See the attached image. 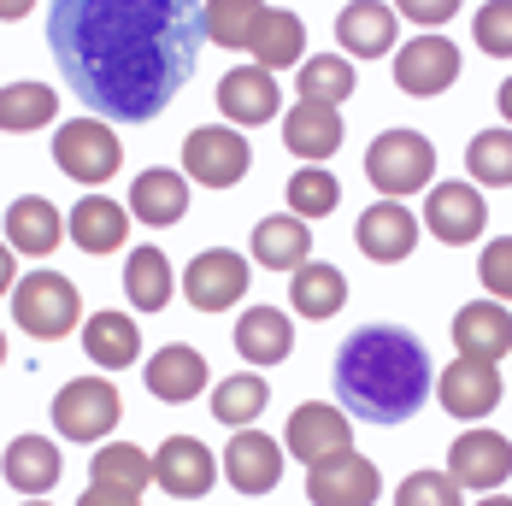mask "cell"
I'll return each instance as SVG.
<instances>
[{"label": "cell", "mask_w": 512, "mask_h": 506, "mask_svg": "<svg viewBox=\"0 0 512 506\" xmlns=\"http://www.w3.org/2000/svg\"><path fill=\"white\" fill-rule=\"evenodd\" d=\"M201 6L189 0H59L48 48L89 118L148 124L177 101L201 59Z\"/></svg>", "instance_id": "6da1fadb"}, {"label": "cell", "mask_w": 512, "mask_h": 506, "mask_svg": "<svg viewBox=\"0 0 512 506\" xmlns=\"http://www.w3.org/2000/svg\"><path fill=\"white\" fill-rule=\"evenodd\" d=\"M430 348L401 324H365L336 348V401L354 418L401 424L430 401Z\"/></svg>", "instance_id": "7a4b0ae2"}, {"label": "cell", "mask_w": 512, "mask_h": 506, "mask_svg": "<svg viewBox=\"0 0 512 506\" xmlns=\"http://www.w3.org/2000/svg\"><path fill=\"white\" fill-rule=\"evenodd\" d=\"M12 318L36 336V342H59L83 324V301H77V283L59 277V271H30L18 277V295H12Z\"/></svg>", "instance_id": "3957f363"}, {"label": "cell", "mask_w": 512, "mask_h": 506, "mask_svg": "<svg viewBox=\"0 0 512 506\" xmlns=\"http://www.w3.org/2000/svg\"><path fill=\"white\" fill-rule=\"evenodd\" d=\"M365 177H371L389 201H401L412 189H430V177H436V148H430L418 130H389V136H377V142L365 148Z\"/></svg>", "instance_id": "277c9868"}, {"label": "cell", "mask_w": 512, "mask_h": 506, "mask_svg": "<svg viewBox=\"0 0 512 506\" xmlns=\"http://www.w3.org/2000/svg\"><path fill=\"white\" fill-rule=\"evenodd\" d=\"M118 418H124V401L106 377H77L53 395V430L65 442H101Z\"/></svg>", "instance_id": "5b68a950"}, {"label": "cell", "mask_w": 512, "mask_h": 506, "mask_svg": "<svg viewBox=\"0 0 512 506\" xmlns=\"http://www.w3.org/2000/svg\"><path fill=\"white\" fill-rule=\"evenodd\" d=\"M53 159H59V171L71 183H106L124 165V148H118V136L106 130L101 118H71L53 136Z\"/></svg>", "instance_id": "8992f818"}, {"label": "cell", "mask_w": 512, "mask_h": 506, "mask_svg": "<svg viewBox=\"0 0 512 506\" xmlns=\"http://www.w3.org/2000/svg\"><path fill=\"white\" fill-rule=\"evenodd\" d=\"M254 165V148H248V136H236V130H224V124H206L195 136H183V171L206 183V189H230V183H242V171Z\"/></svg>", "instance_id": "52a82bcc"}, {"label": "cell", "mask_w": 512, "mask_h": 506, "mask_svg": "<svg viewBox=\"0 0 512 506\" xmlns=\"http://www.w3.org/2000/svg\"><path fill=\"white\" fill-rule=\"evenodd\" d=\"M248 259L230 248H206L189 259V271H183V295L195 312H230V306L248 295Z\"/></svg>", "instance_id": "ba28073f"}, {"label": "cell", "mask_w": 512, "mask_h": 506, "mask_svg": "<svg viewBox=\"0 0 512 506\" xmlns=\"http://www.w3.org/2000/svg\"><path fill=\"white\" fill-rule=\"evenodd\" d=\"M377 489H383L377 465H371L365 454H354V448L318 459V465L307 471V501L312 506H371Z\"/></svg>", "instance_id": "9c48e42d"}, {"label": "cell", "mask_w": 512, "mask_h": 506, "mask_svg": "<svg viewBox=\"0 0 512 506\" xmlns=\"http://www.w3.org/2000/svg\"><path fill=\"white\" fill-rule=\"evenodd\" d=\"M448 477L454 489H501L512 477V448L501 430H465L448 448Z\"/></svg>", "instance_id": "30bf717a"}, {"label": "cell", "mask_w": 512, "mask_h": 506, "mask_svg": "<svg viewBox=\"0 0 512 506\" xmlns=\"http://www.w3.org/2000/svg\"><path fill=\"white\" fill-rule=\"evenodd\" d=\"M454 77H460V48L442 42V36H418V42H407V48L395 53V83L407 95H418V101L454 89Z\"/></svg>", "instance_id": "8fae6325"}, {"label": "cell", "mask_w": 512, "mask_h": 506, "mask_svg": "<svg viewBox=\"0 0 512 506\" xmlns=\"http://www.w3.org/2000/svg\"><path fill=\"white\" fill-rule=\"evenodd\" d=\"M342 448H354V418H342L330 401H307L289 412V454L301 465H318Z\"/></svg>", "instance_id": "7c38bea8"}, {"label": "cell", "mask_w": 512, "mask_h": 506, "mask_svg": "<svg viewBox=\"0 0 512 506\" xmlns=\"http://www.w3.org/2000/svg\"><path fill=\"white\" fill-rule=\"evenodd\" d=\"M424 224H430L436 242L465 248V242H477V230L489 224V212H483V195L471 183H436L430 201H424Z\"/></svg>", "instance_id": "4fadbf2b"}, {"label": "cell", "mask_w": 512, "mask_h": 506, "mask_svg": "<svg viewBox=\"0 0 512 506\" xmlns=\"http://www.w3.org/2000/svg\"><path fill=\"white\" fill-rule=\"evenodd\" d=\"M154 483L165 495H177V501H201L206 489L218 483V465L206 454V442L195 436H171L165 448L154 454Z\"/></svg>", "instance_id": "5bb4252c"}, {"label": "cell", "mask_w": 512, "mask_h": 506, "mask_svg": "<svg viewBox=\"0 0 512 506\" xmlns=\"http://www.w3.org/2000/svg\"><path fill=\"white\" fill-rule=\"evenodd\" d=\"M454 348L460 359L471 365H501L512 348V318L501 301H471L460 306V318H454Z\"/></svg>", "instance_id": "9a60e30c"}, {"label": "cell", "mask_w": 512, "mask_h": 506, "mask_svg": "<svg viewBox=\"0 0 512 506\" xmlns=\"http://www.w3.org/2000/svg\"><path fill=\"white\" fill-rule=\"evenodd\" d=\"M501 371L495 365H471V359H454L442 377H436V401L448 406L454 418H489L501 406Z\"/></svg>", "instance_id": "2e32d148"}, {"label": "cell", "mask_w": 512, "mask_h": 506, "mask_svg": "<svg viewBox=\"0 0 512 506\" xmlns=\"http://www.w3.org/2000/svg\"><path fill=\"white\" fill-rule=\"evenodd\" d=\"M359 253L365 259H377V265H395V259H407L418 248V218H412L401 201H377L359 212Z\"/></svg>", "instance_id": "e0dca14e"}, {"label": "cell", "mask_w": 512, "mask_h": 506, "mask_svg": "<svg viewBox=\"0 0 512 506\" xmlns=\"http://www.w3.org/2000/svg\"><path fill=\"white\" fill-rule=\"evenodd\" d=\"M224 477L236 483V495H271L283 483V448L259 430H236V442L224 448Z\"/></svg>", "instance_id": "ac0fdd59"}, {"label": "cell", "mask_w": 512, "mask_h": 506, "mask_svg": "<svg viewBox=\"0 0 512 506\" xmlns=\"http://www.w3.org/2000/svg\"><path fill=\"white\" fill-rule=\"evenodd\" d=\"M0 230H6V248L12 253H36V259H48V253L65 242V218H59V206L42 201V195L12 201Z\"/></svg>", "instance_id": "d6986e66"}, {"label": "cell", "mask_w": 512, "mask_h": 506, "mask_svg": "<svg viewBox=\"0 0 512 506\" xmlns=\"http://www.w3.org/2000/svg\"><path fill=\"white\" fill-rule=\"evenodd\" d=\"M242 48L254 53V65L271 77V71H283V65H295V59H301V48H307V30H301V18H295V12L265 6Z\"/></svg>", "instance_id": "ffe728a7"}, {"label": "cell", "mask_w": 512, "mask_h": 506, "mask_svg": "<svg viewBox=\"0 0 512 506\" xmlns=\"http://www.w3.org/2000/svg\"><path fill=\"white\" fill-rule=\"evenodd\" d=\"M142 377H148V395H154V401L183 406L206 389V359L195 354V348H183V342H171V348H159V354L148 359Z\"/></svg>", "instance_id": "44dd1931"}, {"label": "cell", "mask_w": 512, "mask_h": 506, "mask_svg": "<svg viewBox=\"0 0 512 506\" xmlns=\"http://www.w3.org/2000/svg\"><path fill=\"white\" fill-rule=\"evenodd\" d=\"M277 83L259 71V65H242V71H224V83H218V112L230 118V124H265V118H277Z\"/></svg>", "instance_id": "7402d4cb"}, {"label": "cell", "mask_w": 512, "mask_h": 506, "mask_svg": "<svg viewBox=\"0 0 512 506\" xmlns=\"http://www.w3.org/2000/svg\"><path fill=\"white\" fill-rule=\"evenodd\" d=\"M283 148L301 153V159H330L342 148V112L336 106H312V101H295L289 118H283Z\"/></svg>", "instance_id": "603a6c76"}, {"label": "cell", "mask_w": 512, "mask_h": 506, "mask_svg": "<svg viewBox=\"0 0 512 506\" xmlns=\"http://www.w3.org/2000/svg\"><path fill=\"white\" fill-rule=\"evenodd\" d=\"M289 348H295L289 312H277V306H248V312H242V324H236V354L248 359V365H277V359H289Z\"/></svg>", "instance_id": "cb8c5ba5"}, {"label": "cell", "mask_w": 512, "mask_h": 506, "mask_svg": "<svg viewBox=\"0 0 512 506\" xmlns=\"http://www.w3.org/2000/svg\"><path fill=\"white\" fill-rule=\"evenodd\" d=\"M0 471H6L12 489H24V495H48L53 483H59V471H65V459H59V448H53L48 436H18V442H6Z\"/></svg>", "instance_id": "d4e9b609"}, {"label": "cell", "mask_w": 512, "mask_h": 506, "mask_svg": "<svg viewBox=\"0 0 512 506\" xmlns=\"http://www.w3.org/2000/svg\"><path fill=\"white\" fill-rule=\"evenodd\" d=\"M395 6H383V0H354L348 12H342V24H336V42L354 53V59H383L389 42H395Z\"/></svg>", "instance_id": "484cf974"}, {"label": "cell", "mask_w": 512, "mask_h": 506, "mask_svg": "<svg viewBox=\"0 0 512 506\" xmlns=\"http://www.w3.org/2000/svg\"><path fill=\"white\" fill-rule=\"evenodd\" d=\"M254 259L265 271H301L312 259V230L301 218L277 212V218H259L254 224Z\"/></svg>", "instance_id": "4316f807"}, {"label": "cell", "mask_w": 512, "mask_h": 506, "mask_svg": "<svg viewBox=\"0 0 512 506\" xmlns=\"http://www.w3.org/2000/svg\"><path fill=\"white\" fill-rule=\"evenodd\" d=\"M124 224H130V212H124L118 201H106V195H83V201L71 206V218H65L71 242H77L83 253L124 248Z\"/></svg>", "instance_id": "83f0119b"}, {"label": "cell", "mask_w": 512, "mask_h": 506, "mask_svg": "<svg viewBox=\"0 0 512 506\" xmlns=\"http://www.w3.org/2000/svg\"><path fill=\"white\" fill-rule=\"evenodd\" d=\"M83 354L95 359L101 371H124V365H136V354H142V330L124 312H95L83 324Z\"/></svg>", "instance_id": "f1b7e54d"}, {"label": "cell", "mask_w": 512, "mask_h": 506, "mask_svg": "<svg viewBox=\"0 0 512 506\" xmlns=\"http://www.w3.org/2000/svg\"><path fill=\"white\" fill-rule=\"evenodd\" d=\"M130 212H136L142 224H177V218L189 212V183H183L177 171H142V177L130 183Z\"/></svg>", "instance_id": "f546056e"}, {"label": "cell", "mask_w": 512, "mask_h": 506, "mask_svg": "<svg viewBox=\"0 0 512 506\" xmlns=\"http://www.w3.org/2000/svg\"><path fill=\"white\" fill-rule=\"evenodd\" d=\"M289 277H295V312H301V318H336L342 301H348L342 265H318V259H307V265L289 271Z\"/></svg>", "instance_id": "4dcf8cb0"}, {"label": "cell", "mask_w": 512, "mask_h": 506, "mask_svg": "<svg viewBox=\"0 0 512 506\" xmlns=\"http://www.w3.org/2000/svg\"><path fill=\"white\" fill-rule=\"evenodd\" d=\"M265 401H271L265 377H254V371H236L230 383H218V389H212V418H218V424H230V430H248L259 412H265Z\"/></svg>", "instance_id": "1f68e13d"}, {"label": "cell", "mask_w": 512, "mask_h": 506, "mask_svg": "<svg viewBox=\"0 0 512 506\" xmlns=\"http://www.w3.org/2000/svg\"><path fill=\"white\" fill-rule=\"evenodd\" d=\"M124 295H130V306H142V312H159V306L171 301V265H165V253L159 248L130 253V265H124Z\"/></svg>", "instance_id": "d6a6232c"}, {"label": "cell", "mask_w": 512, "mask_h": 506, "mask_svg": "<svg viewBox=\"0 0 512 506\" xmlns=\"http://www.w3.org/2000/svg\"><path fill=\"white\" fill-rule=\"evenodd\" d=\"M59 112V89L48 83H12L0 89V130H42Z\"/></svg>", "instance_id": "836d02e7"}, {"label": "cell", "mask_w": 512, "mask_h": 506, "mask_svg": "<svg viewBox=\"0 0 512 506\" xmlns=\"http://www.w3.org/2000/svg\"><path fill=\"white\" fill-rule=\"evenodd\" d=\"M95 483L124 489V495H142L154 483V459L142 454V448H130V442H106L101 454H95Z\"/></svg>", "instance_id": "e575fe53"}, {"label": "cell", "mask_w": 512, "mask_h": 506, "mask_svg": "<svg viewBox=\"0 0 512 506\" xmlns=\"http://www.w3.org/2000/svg\"><path fill=\"white\" fill-rule=\"evenodd\" d=\"M354 95V65L348 59H336V53H318L301 65V101L312 106H342Z\"/></svg>", "instance_id": "d590c367"}, {"label": "cell", "mask_w": 512, "mask_h": 506, "mask_svg": "<svg viewBox=\"0 0 512 506\" xmlns=\"http://www.w3.org/2000/svg\"><path fill=\"white\" fill-rule=\"evenodd\" d=\"M259 12H265L259 0H212V6H201V36L218 48H242L248 30L259 24Z\"/></svg>", "instance_id": "8d00e7d4"}, {"label": "cell", "mask_w": 512, "mask_h": 506, "mask_svg": "<svg viewBox=\"0 0 512 506\" xmlns=\"http://www.w3.org/2000/svg\"><path fill=\"white\" fill-rule=\"evenodd\" d=\"M336 201H342V183L330 177V171H318V165H307V171H295L289 177V218H324V212H336Z\"/></svg>", "instance_id": "74e56055"}, {"label": "cell", "mask_w": 512, "mask_h": 506, "mask_svg": "<svg viewBox=\"0 0 512 506\" xmlns=\"http://www.w3.org/2000/svg\"><path fill=\"white\" fill-rule=\"evenodd\" d=\"M465 171L471 183H489V189H507L512 183V136L507 130H489L465 148Z\"/></svg>", "instance_id": "f35d334b"}, {"label": "cell", "mask_w": 512, "mask_h": 506, "mask_svg": "<svg viewBox=\"0 0 512 506\" xmlns=\"http://www.w3.org/2000/svg\"><path fill=\"white\" fill-rule=\"evenodd\" d=\"M395 506H460V489L448 471H412L395 489Z\"/></svg>", "instance_id": "ab89813d"}, {"label": "cell", "mask_w": 512, "mask_h": 506, "mask_svg": "<svg viewBox=\"0 0 512 506\" xmlns=\"http://www.w3.org/2000/svg\"><path fill=\"white\" fill-rule=\"evenodd\" d=\"M477 42H483V53H495V59L512 53V6L507 0H495V6L477 12Z\"/></svg>", "instance_id": "60d3db41"}, {"label": "cell", "mask_w": 512, "mask_h": 506, "mask_svg": "<svg viewBox=\"0 0 512 506\" xmlns=\"http://www.w3.org/2000/svg\"><path fill=\"white\" fill-rule=\"evenodd\" d=\"M454 12H460L454 0H407V6H395V18H412V24H424V36H430V30H442Z\"/></svg>", "instance_id": "b9f144b4"}, {"label": "cell", "mask_w": 512, "mask_h": 506, "mask_svg": "<svg viewBox=\"0 0 512 506\" xmlns=\"http://www.w3.org/2000/svg\"><path fill=\"white\" fill-rule=\"evenodd\" d=\"M483 283H489L495 301L512 289V248L507 242H489V253H483Z\"/></svg>", "instance_id": "7bdbcfd3"}, {"label": "cell", "mask_w": 512, "mask_h": 506, "mask_svg": "<svg viewBox=\"0 0 512 506\" xmlns=\"http://www.w3.org/2000/svg\"><path fill=\"white\" fill-rule=\"evenodd\" d=\"M77 506H142V495H124V489H106V483H89Z\"/></svg>", "instance_id": "ee69618b"}, {"label": "cell", "mask_w": 512, "mask_h": 506, "mask_svg": "<svg viewBox=\"0 0 512 506\" xmlns=\"http://www.w3.org/2000/svg\"><path fill=\"white\" fill-rule=\"evenodd\" d=\"M12 283H18V265H12V248H6V242H0V295H6V289H12Z\"/></svg>", "instance_id": "f6af8a7d"}, {"label": "cell", "mask_w": 512, "mask_h": 506, "mask_svg": "<svg viewBox=\"0 0 512 506\" xmlns=\"http://www.w3.org/2000/svg\"><path fill=\"white\" fill-rule=\"evenodd\" d=\"M0 18L18 24V18H30V6H24V0H0Z\"/></svg>", "instance_id": "bcb514c9"}, {"label": "cell", "mask_w": 512, "mask_h": 506, "mask_svg": "<svg viewBox=\"0 0 512 506\" xmlns=\"http://www.w3.org/2000/svg\"><path fill=\"white\" fill-rule=\"evenodd\" d=\"M477 506H507V501H501V495H495V501H477Z\"/></svg>", "instance_id": "7dc6e473"}, {"label": "cell", "mask_w": 512, "mask_h": 506, "mask_svg": "<svg viewBox=\"0 0 512 506\" xmlns=\"http://www.w3.org/2000/svg\"><path fill=\"white\" fill-rule=\"evenodd\" d=\"M0 365H6V336H0Z\"/></svg>", "instance_id": "c3c4849f"}, {"label": "cell", "mask_w": 512, "mask_h": 506, "mask_svg": "<svg viewBox=\"0 0 512 506\" xmlns=\"http://www.w3.org/2000/svg\"><path fill=\"white\" fill-rule=\"evenodd\" d=\"M30 506H48V501H30Z\"/></svg>", "instance_id": "681fc988"}]
</instances>
